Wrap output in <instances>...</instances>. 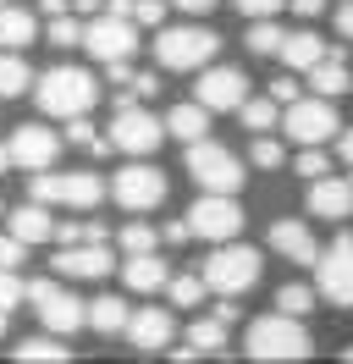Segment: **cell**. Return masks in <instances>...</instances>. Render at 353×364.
<instances>
[{"instance_id":"cell-1","label":"cell","mask_w":353,"mask_h":364,"mask_svg":"<svg viewBox=\"0 0 353 364\" xmlns=\"http://www.w3.org/2000/svg\"><path fill=\"white\" fill-rule=\"evenodd\" d=\"M243 353L260 364H287V359H309L315 353V337L304 331V315H260L243 337Z\"/></svg>"},{"instance_id":"cell-2","label":"cell","mask_w":353,"mask_h":364,"mask_svg":"<svg viewBox=\"0 0 353 364\" xmlns=\"http://www.w3.org/2000/svg\"><path fill=\"white\" fill-rule=\"evenodd\" d=\"M33 94L50 116H88L100 89H94V72L83 67H50L44 77H33Z\"/></svg>"},{"instance_id":"cell-3","label":"cell","mask_w":353,"mask_h":364,"mask_svg":"<svg viewBox=\"0 0 353 364\" xmlns=\"http://www.w3.org/2000/svg\"><path fill=\"white\" fill-rule=\"evenodd\" d=\"M216 50H221V39L210 33V28H194V23L154 33V61H160L166 72H199V67H210Z\"/></svg>"},{"instance_id":"cell-4","label":"cell","mask_w":353,"mask_h":364,"mask_svg":"<svg viewBox=\"0 0 353 364\" xmlns=\"http://www.w3.org/2000/svg\"><path fill=\"white\" fill-rule=\"evenodd\" d=\"M188 177L204 188V193H238L243 188V160L216 144V138H194L188 144Z\"/></svg>"},{"instance_id":"cell-5","label":"cell","mask_w":353,"mask_h":364,"mask_svg":"<svg viewBox=\"0 0 353 364\" xmlns=\"http://www.w3.org/2000/svg\"><path fill=\"white\" fill-rule=\"evenodd\" d=\"M260 254L248 249V243H221L216 254H210V265H204V282H210V293H221V298H238V293H248L254 282H260Z\"/></svg>"},{"instance_id":"cell-6","label":"cell","mask_w":353,"mask_h":364,"mask_svg":"<svg viewBox=\"0 0 353 364\" xmlns=\"http://www.w3.org/2000/svg\"><path fill=\"white\" fill-rule=\"evenodd\" d=\"M83 50L100 61V67H110V61H132L138 28H132V17H122V11H100L94 23H83Z\"/></svg>"},{"instance_id":"cell-7","label":"cell","mask_w":353,"mask_h":364,"mask_svg":"<svg viewBox=\"0 0 353 364\" xmlns=\"http://www.w3.org/2000/svg\"><path fill=\"white\" fill-rule=\"evenodd\" d=\"M33 199H44V205H72V210H94L100 199H105V182L94 177V171H66V177L33 171Z\"/></svg>"},{"instance_id":"cell-8","label":"cell","mask_w":353,"mask_h":364,"mask_svg":"<svg viewBox=\"0 0 353 364\" xmlns=\"http://www.w3.org/2000/svg\"><path fill=\"white\" fill-rule=\"evenodd\" d=\"M160 138H166V122H154V116L138 111V105H122V111L110 116L105 144H110V149H122V155H154Z\"/></svg>"},{"instance_id":"cell-9","label":"cell","mask_w":353,"mask_h":364,"mask_svg":"<svg viewBox=\"0 0 353 364\" xmlns=\"http://www.w3.org/2000/svg\"><path fill=\"white\" fill-rule=\"evenodd\" d=\"M188 227L204 243H232L243 232V210L232 205V193H199L194 210H188Z\"/></svg>"},{"instance_id":"cell-10","label":"cell","mask_w":353,"mask_h":364,"mask_svg":"<svg viewBox=\"0 0 353 364\" xmlns=\"http://www.w3.org/2000/svg\"><path fill=\"white\" fill-rule=\"evenodd\" d=\"M28 298H33L39 320L56 331V337H72L78 326H88V304H83V298H72L66 287H56V282H28Z\"/></svg>"},{"instance_id":"cell-11","label":"cell","mask_w":353,"mask_h":364,"mask_svg":"<svg viewBox=\"0 0 353 364\" xmlns=\"http://www.w3.org/2000/svg\"><path fill=\"white\" fill-rule=\"evenodd\" d=\"M315 287H320V298L353 309V232H342V237L315 259Z\"/></svg>"},{"instance_id":"cell-12","label":"cell","mask_w":353,"mask_h":364,"mask_svg":"<svg viewBox=\"0 0 353 364\" xmlns=\"http://www.w3.org/2000/svg\"><path fill=\"white\" fill-rule=\"evenodd\" d=\"M282 127H287V138H293V144H326L342 122H337V105L320 94V100H293V105H287V116H282Z\"/></svg>"},{"instance_id":"cell-13","label":"cell","mask_w":353,"mask_h":364,"mask_svg":"<svg viewBox=\"0 0 353 364\" xmlns=\"http://www.w3.org/2000/svg\"><path fill=\"white\" fill-rule=\"evenodd\" d=\"M110 193H116V205H122V210H154V205H166V171L132 160L127 171H116Z\"/></svg>"},{"instance_id":"cell-14","label":"cell","mask_w":353,"mask_h":364,"mask_svg":"<svg viewBox=\"0 0 353 364\" xmlns=\"http://www.w3.org/2000/svg\"><path fill=\"white\" fill-rule=\"evenodd\" d=\"M50 271L66 276V282H94V276H110V243H105V237L61 243V254L50 259Z\"/></svg>"},{"instance_id":"cell-15","label":"cell","mask_w":353,"mask_h":364,"mask_svg":"<svg viewBox=\"0 0 353 364\" xmlns=\"http://www.w3.org/2000/svg\"><path fill=\"white\" fill-rule=\"evenodd\" d=\"M243 89H248V77H243L238 67H199L194 100H199V105H210V111H238Z\"/></svg>"},{"instance_id":"cell-16","label":"cell","mask_w":353,"mask_h":364,"mask_svg":"<svg viewBox=\"0 0 353 364\" xmlns=\"http://www.w3.org/2000/svg\"><path fill=\"white\" fill-rule=\"evenodd\" d=\"M56 155H61V138L50 127H17L11 133V166H22V171H50Z\"/></svg>"},{"instance_id":"cell-17","label":"cell","mask_w":353,"mask_h":364,"mask_svg":"<svg viewBox=\"0 0 353 364\" xmlns=\"http://www.w3.org/2000/svg\"><path fill=\"white\" fill-rule=\"evenodd\" d=\"M226 326L232 320H221V315H204L188 326V348H172V359H221L226 353Z\"/></svg>"},{"instance_id":"cell-18","label":"cell","mask_w":353,"mask_h":364,"mask_svg":"<svg viewBox=\"0 0 353 364\" xmlns=\"http://www.w3.org/2000/svg\"><path fill=\"white\" fill-rule=\"evenodd\" d=\"M309 215H326V221H348L353 215V177H315L309 182Z\"/></svg>"},{"instance_id":"cell-19","label":"cell","mask_w":353,"mask_h":364,"mask_svg":"<svg viewBox=\"0 0 353 364\" xmlns=\"http://www.w3.org/2000/svg\"><path fill=\"white\" fill-rule=\"evenodd\" d=\"M270 249L276 254H287V259H293V265H315V259H320V243H315V232L304 227V221H276V227H270Z\"/></svg>"},{"instance_id":"cell-20","label":"cell","mask_w":353,"mask_h":364,"mask_svg":"<svg viewBox=\"0 0 353 364\" xmlns=\"http://www.w3.org/2000/svg\"><path fill=\"white\" fill-rule=\"evenodd\" d=\"M172 315H166V309H138V315L127 320V342L132 348H138V353H160V348H166V342H172Z\"/></svg>"},{"instance_id":"cell-21","label":"cell","mask_w":353,"mask_h":364,"mask_svg":"<svg viewBox=\"0 0 353 364\" xmlns=\"http://www.w3.org/2000/svg\"><path fill=\"white\" fill-rule=\"evenodd\" d=\"M122 282H127L132 293H160L166 282H172V271H166V259L154 249H144V254H127V265H122Z\"/></svg>"},{"instance_id":"cell-22","label":"cell","mask_w":353,"mask_h":364,"mask_svg":"<svg viewBox=\"0 0 353 364\" xmlns=\"http://www.w3.org/2000/svg\"><path fill=\"white\" fill-rule=\"evenodd\" d=\"M326 55H331L326 39H320V33H309V28L282 39V67H287V72H309L315 61H326Z\"/></svg>"},{"instance_id":"cell-23","label":"cell","mask_w":353,"mask_h":364,"mask_svg":"<svg viewBox=\"0 0 353 364\" xmlns=\"http://www.w3.org/2000/svg\"><path fill=\"white\" fill-rule=\"evenodd\" d=\"M309 89L326 94V100H337V94L353 89V77H348V67H342V50H337V45H331L326 61H315V67H309Z\"/></svg>"},{"instance_id":"cell-24","label":"cell","mask_w":353,"mask_h":364,"mask_svg":"<svg viewBox=\"0 0 353 364\" xmlns=\"http://www.w3.org/2000/svg\"><path fill=\"white\" fill-rule=\"evenodd\" d=\"M210 105H199V100H188V105H176L172 116H166V133L182 138V144H194V138H210Z\"/></svg>"},{"instance_id":"cell-25","label":"cell","mask_w":353,"mask_h":364,"mask_svg":"<svg viewBox=\"0 0 353 364\" xmlns=\"http://www.w3.org/2000/svg\"><path fill=\"white\" fill-rule=\"evenodd\" d=\"M33 39H39L33 11H22V6H0V50H28Z\"/></svg>"},{"instance_id":"cell-26","label":"cell","mask_w":353,"mask_h":364,"mask_svg":"<svg viewBox=\"0 0 353 364\" xmlns=\"http://www.w3.org/2000/svg\"><path fill=\"white\" fill-rule=\"evenodd\" d=\"M11 232H17L22 243H50V237H56V215L44 210V199H33V205H22L17 215H11Z\"/></svg>"},{"instance_id":"cell-27","label":"cell","mask_w":353,"mask_h":364,"mask_svg":"<svg viewBox=\"0 0 353 364\" xmlns=\"http://www.w3.org/2000/svg\"><path fill=\"white\" fill-rule=\"evenodd\" d=\"M127 320H132L127 298H116V293H105V298H88V326H94V331L116 337V331H127Z\"/></svg>"},{"instance_id":"cell-28","label":"cell","mask_w":353,"mask_h":364,"mask_svg":"<svg viewBox=\"0 0 353 364\" xmlns=\"http://www.w3.org/2000/svg\"><path fill=\"white\" fill-rule=\"evenodd\" d=\"M11 359H17V364H66V359H72V348H61L56 337H22L17 348H11Z\"/></svg>"},{"instance_id":"cell-29","label":"cell","mask_w":353,"mask_h":364,"mask_svg":"<svg viewBox=\"0 0 353 364\" xmlns=\"http://www.w3.org/2000/svg\"><path fill=\"white\" fill-rule=\"evenodd\" d=\"M243 127H254V133H270V127H282V100L270 94V100H243Z\"/></svg>"},{"instance_id":"cell-30","label":"cell","mask_w":353,"mask_h":364,"mask_svg":"<svg viewBox=\"0 0 353 364\" xmlns=\"http://www.w3.org/2000/svg\"><path fill=\"white\" fill-rule=\"evenodd\" d=\"M28 83H33V67L22 61L17 50H6V55H0V100H11V94H22Z\"/></svg>"},{"instance_id":"cell-31","label":"cell","mask_w":353,"mask_h":364,"mask_svg":"<svg viewBox=\"0 0 353 364\" xmlns=\"http://www.w3.org/2000/svg\"><path fill=\"white\" fill-rule=\"evenodd\" d=\"M282 28L270 23V17H254V28H248V50H254V55H282Z\"/></svg>"},{"instance_id":"cell-32","label":"cell","mask_w":353,"mask_h":364,"mask_svg":"<svg viewBox=\"0 0 353 364\" xmlns=\"http://www.w3.org/2000/svg\"><path fill=\"white\" fill-rule=\"evenodd\" d=\"M166 293H172V304H182V309H199L204 293H210V282H199V276H172Z\"/></svg>"},{"instance_id":"cell-33","label":"cell","mask_w":353,"mask_h":364,"mask_svg":"<svg viewBox=\"0 0 353 364\" xmlns=\"http://www.w3.org/2000/svg\"><path fill=\"white\" fill-rule=\"evenodd\" d=\"M44 45H56V50H72V45H83V23H78V17H56V23L44 28Z\"/></svg>"},{"instance_id":"cell-34","label":"cell","mask_w":353,"mask_h":364,"mask_svg":"<svg viewBox=\"0 0 353 364\" xmlns=\"http://www.w3.org/2000/svg\"><path fill=\"white\" fill-rule=\"evenodd\" d=\"M248 160H254L260 171H276V166L287 160V149H282V144H276L270 133H254V144H248Z\"/></svg>"},{"instance_id":"cell-35","label":"cell","mask_w":353,"mask_h":364,"mask_svg":"<svg viewBox=\"0 0 353 364\" xmlns=\"http://www.w3.org/2000/svg\"><path fill=\"white\" fill-rule=\"evenodd\" d=\"M315 293H320V287H282V293H276V309H282V315H309V309H315Z\"/></svg>"},{"instance_id":"cell-36","label":"cell","mask_w":353,"mask_h":364,"mask_svg":"<svg viewBox=\"0 0 353 364\" xmlns=\"http://www.w3.org/2000/svg\"><path fill=\"white\" fill-rule=\"evenodd\" d=\"M66 138H72L78 149H110L105 138L94 133V122H88V116H66Z\"/></svg>"},{"instance_id":"cell-37","label":"cell","mask_w":353,"mask_h":364,"mask_svg":"<svg viewBox=\"0 0 353 364\" xmlns=\"http://www.w3.org/2000/svg\"><path fill=\"white\" fill-rule=\"evenodd\" d=\"M22 298H28V282H22L17 271H6V265H0V309H17Z\"/></svg>"},{"instance_id":"cell-38","label":"cell","mask_w":353,"mask_h":364,"mask_svg":"<svg viewBox=\"0 0 353 364\" xmlns=\"http://www.w3.org/2000/svg\"><path fill=\"white\" fill-rule=\"evenodd\" d=\"M326 171H331V160L320 155V144H304V155H298V177L315 182V177H326Z\"/></svg>"},{"instance_id":"cell-39","label":"cell","mask_w":353,"mask_h":364,"mask_svg":"<svg viewBox=\"0 0 353 364\" xmlns=\"http://www.w3.org/2000/svg\"><path fill=\"white\" fill-rule=\"evenodd\" d=\"M154 249V227H144V221H132L127 232H122V254H144Z\"/></svg>"},{"instance_id":"cell-40","label":"cell","mask_w":353,"mask_h":364,"mask_svg":"<svg viewBox=\"0 0 353 364\" xmlns=\"http://www.w3.org/2000/svg\"><path fill=\"white\" fill-rule=\"evenodd\" d=\"M22 259H28V243H22L17 232H6V237H0V265H6V271H17Z\"/></svg>"},{"instance_id":"cell-41","label":"cell","mask_w":353,"mask_h":364,"mask_svg":"<svg viewBox=\"0 0 353 364\" xmlns=\"http://www.w3.org/2000/svg\"><path fill=\"white\" fill-rule=\"evenodd\" d=\"M132 23H144V28H160V17H166V6L160 0H132V11H127Z\"/></svg>"},{"instance_id":"cell-42","label":"cell","mask_w":353,"mask_h":364,"mask_svg":"<svg viewBox=\"0 0 353 364\" xmlns=\"http://www.w3.org/2000/svg\"><path fill=\"white\" fill-rule=\"evenodd\" d=\"M282 6H287V0H238V11L248 17V23H254V17H276Z\"/></svg>"},{"instance_id":"cell-43","label":"cell","mask_w":353,"mask_h":364,"mask_svg":"<svg viewBox=\"0 0 353 364\" xmlns=\"http://www.w3.org/2000/svg\"><path fill=\"white\" fill-rule=\"evenodd\" d=\"M160 237H166V243H188V237H194V227H188V221H166V232H160Z\"/></svg>"},{"instance_id":"cell-44","label":"cell","mask_w":353,"mask_h":364,"mask_svg":"<svg viewBox=\"0 0 353 364\" xmlns=\"http://www.w3.org/2000/svg\"><path fill=\"white\" fill-rule=\"evenodd\" d=\"M270 94H276L282 105H293V100H298V83H293V77H276V83H270Z\"/></svg>"},{"instance_id":"cell-45","label":"cell","mask_w":353,"mask_h":364,"mask_svg":"<svg viewBox=\"0 0 353 364\" xmlns=\"http://www.w3.org/2000/svg\"><path fill=\"white\" fill-rule=\"evenodd\" d=\"M337 33H342V39H353V0H342V6H337Z\"/></svg>"},{"instance_id":"cell-46","label":"cell","mask_w":353,"mask_h":364,"mask_svg":"<svg viewBox=\"0 0 353 364\" xmlns=\"http://www.w3.org/2000/svg\"><path fill=\"white\" fill-rule=\"evenodd\" d=\"M287 6H293L298 17H320V11H326V0H287Z\"/></svg>"},{"instance_id":"cell-47","label":"cell","mask_w":353,"mask_h":364,"mask_svg":"<svg viewBox=\"0 0 353 364\" xmlns=\"http://www.w3.org/2000/svg\"><path fill=\"white\" fill-rule=\"evenodd\" d=\"M172 6H182V11H194V17H204V11H216V0H172Z\"/></svg>"},{"instance_id":"cell-48","label":"cell","mask_w":353,"mask_h":364,"mask_svg":"<svg viewBox=\"0 0 353 364\" xmlns=\"http://www.w3.org/2000/svg\"><path fill=\"white\" fill-rule=\"evenodd\" d=\"M337 155H342V160H348V166H353V127H348V133H342V138H337Z\"/></svg>"},{"instance_id":"cell-49","label":"cell","mask_w":353,"mask_h":364,"mask_svg":"<svg viewBox=\"0 0 353 364\" xmlns=\"http://www.w3.org/2000/svg\"><path fill=\"white\" fill-rule=\"evenodd\" d=\"M39 6H44V11H50V17H61V11H66V6H72V0H39Z\"/></svg>"},{"instance_id":"cell-50","label":"cell","mask_w":353,"mask_h":364,"mask_svg":"<svg viewBox=\"0 0 353 364\" xmlns=\"http://www.w3.org/2000/svg\"><path fill=\"white\" fill-rule=\"evenodd\" d=\"M11 171V144H0V177Z\"/></svg>"},{"instance_id":"cell-51","label":"cell","mask_w":353,"mask_h":364,"mask_svg":"<svg viewBox=\"0 0 353 364\" xmlns=\"http://www.w3.org/2000/svg\"><path fill=\"white\" fill-rule=\"evenodd\" d=\"M6 315H11V309H0V337H6Z\"/></svg>"},{"instance_id":"cell-52","label":"cell","mask_w":353,"mask_h":364,"mask_svg":"<svg viewBox=\"0 0 353 364\" xmlns=\"http://www.w3.org/2000/svg\"><path fill=\"white\" fill-rule=\"evenodd\" d=\"M342 359H348V364H353V348H348V353H342Z\"/></svg>"},{"instance_id":"cell-53","label":"cell","mask_w":353,"mask_h":364,"mask_svg":"<svg viewBox=\"0 0 353 364\" xmlns=\"http://www.w3.org/2000/svg\"><path fill=\"white\" fill-rule=\"evenodd\" d=\"M0 6H6V0H0Z\"/></svg>"},{"instance_id":"cell-54","label":"cell","mask_w":353,"mask_h":364,"mask_svg":"<svg viewBox=\"0 0 353 364\" xmlns=\"http://www.w3.org/2000/svg\"><path fill=\"white\" fill-rule=\"evenodd\" d=\"M0 210H6V205H0Z\"/></svg>"}]
</instances>
